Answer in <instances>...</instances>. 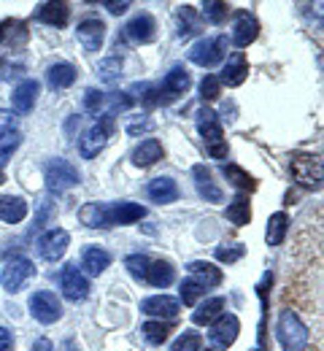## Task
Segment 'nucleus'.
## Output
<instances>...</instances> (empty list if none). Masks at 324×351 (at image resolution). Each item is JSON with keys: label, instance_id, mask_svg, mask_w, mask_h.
<instances>
[{"label": "nucleus", "instance_id": "51", "mask_svg": "<svg viewBox=\"0 0 324 351\" xmlns=\"http://www.w3.org/2000/svg\"><path fill=\"white\" fill-rule=\"evenodd\" d=\"M205 351H216V349H205Z\"/></svg>", "mask_w": 324, "mask_h": 351}, {"label": "nucleus", "instance_id": "30", "mask_svg": "<svg viewBox=\"0 0 324 351\" xmlns=\"http://www.w3.org/2000/svg\"><path fill=\"white\" fill-rule=\"evenodd\" d=\"M111 263V257H108V252H103V249H97V246H90V249H84V257H82V267L90 273V276H100L105 267Z\"/></svg>", "mask_w": 324, "mask_h": 351}, {"label": "nucleus", "instance_id": "44", "mask_svg": "<svg viewBox=\"0 0 324 351\" xmlns=\"http://www.w3.org/2000/svg\"><path fill=\"white\" fill-rule=\"evenodd\" d=\"M179 19H182V36H189V33H195L197 30V19H195V11L189 8V5H184L182 11H179Z\"/></svg>", "mask_w": 324, "mask_h": 351}, {"label": "nucleus", "instance_id": "35", "mask_svg": "<svg viewBox=\"0 0 324 351\" xmlns=\"http://www.w3.org/2000/svg\"><path fill=\"white\" fill-rule=\"evenodd\" d=\"M227 11H230V5L222 3V0H208V3H203V16H205V22H211V25H222V22L227 19Z\"/></svg>", "mask_w": 324, "mask_h": 351}, {"label": "nucleus", "instance_id": "40", "mask_svg": "<svg viewBox=\"0 0 324 351\" xmlns=\"http://www.w3.org/2000/svg\"><path fill=\"white\" fill-rule=\"evenodd\" d=\"M222 95V82H219V76H205L203 82H200V100L205 103V100H216Z\"/></svg>", "mask_w": 324, "mask_h": 351}, {"label": "nucleus", "instance_id": "48", "mask_svg": "<svg viewBox=\"0 0 324 351\" xmlns=\"http://www.w3.org/2000/svg\"><path fill=\"white\" fill-rule=\"evenodd\" d=\"M143 130H151V122H149V119H146V122H136V125L127 128L130 135H138V132H143Z\"/></svg>", "mask_w": 324, "mask_h": 351}, {"label": "nucleus", "instance_id": "23", "mask_svg": "<svg viewBox=\"0 0 324 351\" xmlns=\"http://www.w3.org/2000/svg\"><path fill=\"white\" fill-rule=\"evenodd\" d=\"M44 25H51V27H65L71 22V8L68 3H44L36 14Z\"/></svg>", "mask_w": 324, "mask_h": 351}, {"label": "nucleus", "instance_id": "4", "mask_svg": "<svg viewBox=\"0 0 324 351\" xmlns=\"http://www.w3.org/2000/svg\"><path fill=\"white\" fill-rule=\"evenodd\" d=\"M111 132H114V117H111V114L103 117V119H97L92 128H87L84 135L79 138V152H82V157H84V160L97 157V154L105 149Z\"/></svg>", "mask_w": 324, "mask_h": 351}, {"label": "nucleus", "instance_id": "8", "mask_svg": "<svg viewBox=\"0 0 324 351\" xmlns=\"http://www.w3.org/2000/svg\"><path fill=\"white\" fill-rule=\"evenodd\" d=\"M238 332H240V322H238V316H232V313H222L214 324H211V332H208V341H211V346L214 349H230L232 343L238 341Z\"/></svg>", "mask_w": 324, "mask_h": 351}, {"label": "nucleus", "instance_id": "52", "mask_svg": "<svg viewBox=\"0 0 324 351\" xmlns=\"http://www.w3.org/2000/svg\"><path fill=\"white\" fill-rule=\"evenodd\" d=\"M257 351H260V349H257Z\"/></svg>", "mask_w": 324, "mask_h": 351}, {"label": "nucleus", "instance_id": "18", "mask_svg": "<svg viewBox=\"0 0 324 351\" xmlns=\"http://www.w3.org/2000/svg\"><path fill=\"white\" fill-rule=\"evenodd\" d=\"M192 87V79H189V73H186L184 68H173L168 76H165V82H162V87L157 89L162 97L160 100H173V97H179V95H186V89Z\"/></svg>", "mask_w": 324, "mask_h": 351}, {"label": "nucleus", "instance_id": "36", "mask_svg": "<svg viewBox=\"0 0 324 351\" xmlns=\"http://www.w3.org/2000/svg\"><path fill=\"white\" fill-rule=\"evenodd\" d=\"M140 332H143V338L149 341V343H154V346H160V343H165L168 341V324H162V322H146L143 327H140Z\"/></svg>", "mask_w": 324, "mask_h": 351}, {"label": "nucleus", "instance_id": "41", "mask_svg": "<svg viewBox=\"0 0 324 351\" xmlns=\"http://www.w3.org/2000/svg\"><path fill=\"white\" fill-rule=\"evenodd\" d=\"M105 106H108V95H105V92L87 89V95H84V111H90V114H97V111H103Z\"/></svg>", "mask_w": 324, "mask_h": 351}, {"label": "nucleus", "instance_id": "47", "mask_svg": "<svg viewBox=\"0 0 324 351\" xmlns=\"http://www.w3.org/2000/svg\"><path fill=\"white\" fill-rule=\"evenodd\" d=\"M105 8H108L111 14H125V11L130 8V0H122V3H105Z\"/></svg>", "mask_w": 324, "mask_h": 351}, {"label": "nucleus", "instance_id": "7", "mask_svg": "<svg viewBox=\"0 0 324 351\" xmlns=\"http://www.w3.org/2000/svg\"><path fill=\"white\" fill-rule=\"evenodd\" d=\"M44 178H47L49 192L62 195V192H68L71 186L79 184V171L65 160H51L47 165V171H44Z\"/></svg>", "mask_w": 324, "mask_h": 351}, {"label": "nucleus", "instance_id": "43", "mask_svg": "<svg viewBox=\"0 0 324 351\" xmlns=\"http://www.w3.org/2000/svg\"><path fill=\"white\" fill-rule=\"evenodd\" d=\"M149 257L146 254H130L127 260H125V267L136 276V278H146V270H149Z\"/></svg>", "mask_w": 324, "mask_h": 351}, {"label": "nucleus", "instance_id": "27", "mask_svg": "<svg viewBox=\"0 0 324 351\" xmlns=\"http://www.w3.org/2000/svg\"><path fill=\"white\" fill-rule=\"evenodd\" d=\"M222 311H225V298H208L192 313V322L195 324H214L222 316Z\"/></svg>", "mask_w": 324, "mask_h": 351}, {"label": "nucleus", "instance_id": "17", "mask_svg": "<svg viewBox=\"0 0 324 351\" xmlns=\"http://www.w3.org/2000/svg\"><path fill=\"white\" fill-rule=\"evenodd\" d=\"M246 76H249V60L243 57V51H235L230 60L225 62L219 82L227 84V87H240L246 82Z\"/></svg>", "mask_w": 324, "mask_h": 351}, {"label": "nucleus", "instance_id": "19", "mask_svg": "<svg viewBox=\"0 0 324 351\" xmlns=\"http://www.w3.org/2000/svg\"><path fill=\"white\" fill-rule=\"evenodd\" d=\"M38 89H41V84H38L36 79H25L19 87L14 89L11 103H14L16 114H30V111H33V106H36V100H38Z\"/></svg>", "mask_w": 324, "mask_h": 351}, {"label": "nucleus", "instance_id": "49", "mask_svg": "<svg viewBox=\"0 0 324 351\" xmlns=\"http://www.w3.org/2000/svg\"><path fill=\"white\" fill-rule=\"evenodd\" d=\"M30 351H54V346H51V341H49V338H38Z\"/></svg>", "mask_w": 324, "mask_h": 351}, {"label": "nucleus", "instance_id": "5", "mask_svg": "<svg viewBox=\"0 0 324 351\" xmlns=\"http://www.w3.org/2000/svg\"><path fill=\"white\" fill-rule=\"evenodd\" d=\"M227 57V36H214V38H200L189 49V62L200 68H214Z\"/></svg>", "mask_w": 324, "mask_h": 351}, {"label": "nucleus", "instance_id": "32", "mask_svg": "<svg viewBox=\"0 0 324 351\" xmlns=\"http://www.w3.org/2000/svg\"><path fill=\"white\" fill-rule=\"evenodd\" d=\"M222 176L230 181L235 189H240V192H251L257 186V181L246 173L240 165H222Z\"/></svg>", "mask_w": 324, "mask_h": 351}, {"label": "nucleus", "instance_id": "3", "mask_svg": "<svg viewBox=\"0 0 324 351\" xmlns=\"http://www.w3.org/2000/svg\"><path fill=\"white\" fill-rule=\"evenodd\" d=\"M278 343L284 346V351H303L308 346V327L303 324V319L295 311H281L276 324Z\"/></svg>", "mask_w": 324, "mask_h": 351}, {"label": "nucleus", "instance_id": "42", "mask_svg": "<svg viewBox=\"0 0 324 351\" xmlns=\"http://www.w3.org/2000/svg\"><path fill=\"white\" fill-rule=\"evenodd\" d=\"M243 254H246V246H243V243H232V246H219V249H216V260L227 265L238 263Z\"/></svg>", "mask_w": 324, "mask_h": 351}, {"label": "nucleus", "instance_id": "50", "mask_svg": "<svg viewBox=\"0 0 324 351\" xmlns=\"http://www.w3.org/2000/svg\"><path fill=\"white\" fill-rule=\"evenodd\" d=\"M3 181H5V176H3V171H0V184H3Z\"/></svg>", "mask_w": 324, "mask_h": 351}, {"label": "nucleus", "instance_id": "37", "mask_svg": "<svg viewBox=\"0 0 324 351\" xmlns=\"http://www.w3.org/2000/svg\"><path fill=\"white\" fill-rule=\"evenodd\" d=\"M97 73H100V79H103L105 84L116 82L119 73H122V60H119V57H108V60H103V62L97 65Z\"/></svg>", "mask_w": 324, "mask_h": 351}, {"label": "nucleus", "instance_id": "26", "mask_svg": "<svg viewBox=\"0 0 324 351\" xmlns=\"http://www.w3.org/2000/svg\"><path fill=\"white\" fill-rule=\"evenodd\" d=\"M76 68L73 65H68V62H57V65H51L47 71V82L51 89H65L71 87L73 82H76Z\"/></svg>", "mask_w": 324, "mask_h": 351}, {"label": "nucleus", "instance_id": "31", "mask_svg": "<svg viewBox=\"0 0 324 351\" xmlns=\"http://www.w3.org/2000/svg\"><path fill=\"white\" fill-rule=\"evenodd\" d=\"M286 230H289V217L284 211L273 214L268 219V230H265V238H268V246H281L284 238H286Z\"/></svg>", "mask_w": 324, "mask_h": 351}, {"label": "nucleus", "instance_id": "1", "mask_svg": "<svg viewBox=\"0 0 324 351\" xmlns=\"http://www.w3.org/2000/svg\"><path fill=\"white\" fill-rule=\"evenodd\" d=\"M289 171H292V178L303 189H311V192L324 189V160H319L316 154L295 152L292 160H289Z\"/></svg>", "mask_w": 324, "mask_h": 351}, {"label": "nucleus", "instance_id": "2", "mask_svg": "<svg viewBox=\"0 0 324 351\" xmlns=\"http://www.w3.org/2000/svg\"><path fill=\"white\" fill-rule=\"evenodd\" d=\"M197 130L203 135L205 152H208L214 160H225V157H227V138H225L219 117H216L211 108H200V111H197Z\"/></svg>", "mask_w": 324, "mask_h": 351}, {"label": "nucleus", "instance_id": "6", "mask_svg": "<svg viewBox=\"0 0 324 351\" xmlns=\"http://www.w3.org/2000/svg\"><path fill=\"white\" fill-rule=\"evenodd\" d=\"M36 276V267L33 263L27 260V257H14V260H8V263L3 265V270H0V284H3V289L5 292H19L30 278Z\"/></svg>", "mask_w": 324, "mask_h": 351}, {"label": "nucleus", "instance_id": "12", "mask_svg": "<svg viewBox=\"0 0 324 351\" xmlns=\"http://www.w3.org/2000/svg\"><path fill=\"white\" fill-rule=\"evenodd\" d=\"M257 36H260V22H257V16L249 14V11H240V14L235 16V25H232V44L238 46V49H246L249 44L257 41Z\"/></svg>", "mask_w": 324, "mask_h": 351}, {"label": "nucleus", "instance_id": "11", "mask_svg": "<svg viewBox=\"0 0 324 351\" xmlns=\"http://www.w3.org/2000/svg\"><path fill=\"white\" fill-rule=\"evenodd\" d=\"M30 313H33V319H38L41 324H54V322H60V316H62V306H60V300H57L51 292H36V295L30 298Z\"/></svg>", "mask_w": 324, "mask_h": 351}, {"label": "nucleus", "instance_id": "33", "mask_svg": "<svg viewBox=\"0 0 324 351\" xmlns=\"http://www.w3.org/2000/svg\"><path fill=\"white\" fill-rule=\"evenodd\" d=\"M225 214H227V219H230L232 224H238V227L249 224V221H251V206H249V197L238 195L230 206H227V211H225Z\"/></svg>", "mask_w": 324, "mask_h": 351}, {"label": "nucleus", "instance_id": "25", "mask_svg": "<svg viewBox=\"0 0 324 351\" xmlns=\"http://www.w3.org/2000/svg\"><path fill=\"white\" fill-rule=\"evenodd\" d=\"M27 217V203L22 197H11V195H0V221L8 224H19Z\"/></svg>", "mask_w": 324, "mask_h": 351}, {"label": "nucleus", "instance_id": "29", "mask_svg": "<svg viewBox=\"0 0 324 351\" xmlns=\"http://www.w3.org/2000/svg\"><path fill=\"white\" fill-rule=\"evenodd\" d=\"M79 219H82V224H87V227H111V221H108V206H103V203H87V206H82Z\"/></svg>", "mask_w": 324, "mask_h": 351}, {"label": "nucleus", "instance_id": "9", "mask_svg": "<svg viewBox=\"0 0 324 351\" xmlns=\"http://www.w3.org/2000/svg\"><path fill=\"white\" fill-rule=\"evenodd\" d=\"M60 287H62L65 300H71V303H82V300L90 295V281H87V276H84L76 265H68V267L62 270Z\"/></svg>", "mask_w": 324, "mask_h": 351}, {"label": "nucleus", "instance_id": "16", "mask_svg": "<svg viewBox=\"0 0 324 351\" xmlns=\"http://www.w3.org/2000/svg\"><path fill=\"white\" fill-rule=\"evenodd\" d=\"M140 311L146 316H160V319H176L179 311H182V303L176 298H168V295H154V298H146L140 303Z\"/></svg>", "mask_w": 324, "mask_h": 351}, {"label": "nucleus", "instance_id": "10", "mask_svg": "<svg viewBox=\"0 0 324 351\" xmlns=\"http://www.w3.org/2000/svg\"><path fill=\"white\" fill-rule=\"evenodd\" d=\"M68 246H71V235H68V230H62V227H54V230H49V232H44V235L38 238V254H41L47 263H57V260L68 252Z\"/></svg>", "mask_w": 324, "mask_h": 351}, {"label": "nucleus", "instance_id": "34", "mask_svg": "<svg viewBox=\"0 0 324 351\" xmlns=\"http://www.w3.org/2000/svg\"><path fill=\"white\" fill-rule=\"evenodd\" d=\"M19 143H22V132L16 130V128L0 132V165H5L11 160V154L19 149Z\"/></svg>", "mask_w": 324, "mask_h": 351}, {"label": "nucleus", "instance_id": "15", "mask_svg": "<svg viewBox=\"0 0 324 351\" xmlns=\"http://www.w3.org/2000/svg\"><path fill=\"white\" fill-rule=\"evenodd\" d=\"M76 36H79V41L87 51H97L105 41V25L100 19H95V16L82 19L79 27H76Z\"/></svg>", "mask_w": 324, "mask_h": 351}, {"label": "nucleus", "instance_id": "46", "mask_svg": "<svg viewBox=\"0 0 324 351\" xmlns=\"http://www.w3.org/2000/svg\"><path fill=\"white\" fill-rule=\"evenodd\" d=\"M11 346H14V335L5 327H0V351H8Z\"/></svg>", "mask_w": 324, "mask_h": 351}, {"label": "nucleus", "instance_id": "14", "mask_svg": "<svg viewBox=\"0 0 324 351\" xmlns=\"http://www.w3.org/2000/svg\"><path fill=\"white\" fill-rule=\"evenodd\" d=\"M154 36H157V22H154L151 14H138L125 27V38L133 41V44H151Z\"/></svg>", "mask_w": 324, "mask_h": 351}, {"label": "nucleus", "instance_id": "20", "mask_svg": "<svg viewBox=\"0 0 324 351\" xmlns=\"http://www.w3.org/2000/svg\"><path fill=\"white\" fill-rule=\"evenodd\" d=\"M143 217H146V208L138 206V203L122 200V203L108 206V221H111V227H114V224H133V221L143 219Z\"/></svg>", "mask_w": 324, "mask_h": 351}, {"label": "nucleus", "instance_id": "39", "mask_svg": "<svg viewBox=\"0 0 324 351\" xmlns=\"http://www.w3.org/2000/svg\"><path fill=\"white\" fill-rule=\"evenodd\" d=\"M171 351H203V338L192 330H186L184 335L176 338V343L171 346Z\"/></svg>", "mask_w": 324, "mask_h": 351}, {"label": "nucleus", "instance_id": "24", "mask_svg": "<svg viewBox=\"0 0 324 351\" xmlns=\"http://www.w3.org/2000/svg\"><path fill=\"white\" fill-rule=\"evenodd\" d=\"M157 160H162V143H160L157 138L140 141L138 146H136V152H133V162H136L138 168H149V165H154Z\"/></svg>", "mask_w": 324, "mask_h": 351}, {"label": "nucleus", "instance_id": "13", "mask_svg": "<svg viewBox=\"0 0 324 351\" xmlns=\"http://www.w3.org/2000/svg\"><path fill=\"white\" fill-rule=\"evenodd\" d=\"M192 178H195V186H197V192H200V197L205 203H222L225 200L222 186L214 181V173L205 165H195L192 168Z\"/></svg>", "mask_w": 324, "mask_h": 351}, {"label": "nucleus", "instance_id": "45", "mask_svg": "<svg viewBox=\"0 0 324 351\" xmlns=\"http://www.w3.org/2000/svg\"><path fill=\"white\" fill-rule=\"evenodd\" d=\"M14 130V114L11 111H0V132Z\"/></svg>", "mask_w": 324, "mask_h": 351}, {"label": "nucleus", "instance_id": "22", "mask_svg": "<svg viewBox=\"0 0 324 351\" xmlns=\"http://www.w3.org/2000/svg\"><path fill=\"white\" fill-rule=\"evenodd\" d=\"M146 195H149L154 203H173V200H179V186H176L173 178H165V176H162V178L149 181Z\"/></svg>", "mask_w": 324, "mask_h": 351}, {"label": "nucleus", "instance_id": "38", "mask_svg": "<svg viewBox=\"0 0 324 351\" xmlns=\"http://www.w3.org/2000/svg\"><path fill=\"white\" fill-rule=\"evenodd\" d=\"M203 295H205V287L197 284L195 278H186L184 284H182V303H184V306H195Z\"/></svg>", "mask_w": 324, "mask_h": 351}, {"label": "nucleus", "instance_id": "28", "mask_svg": "<svg viewBox=\"0 0 324 351\" xmlns=\"http://www.w3.org/2000/svg\"><path fill=\"white\" fill-rule=\"evenodd\" d=\"M173 278H176V270H173V265L165 263V260H157V263L149 265V270H146V281L151 284V287H168V284H173Z\"/></svg>", "mask_w": 324, "mask_h": 351}, {"label": "nucleus", "instance_id": "21", "mask_svg": "<svg viewBox=\"0 0 324 351\" xmlns=\"http://www.w3.org/2000/svg\"><path fill=\"white\" fill-rule=\"evenodd\" d=\"M186 270H189V276H192L197 284H203L205 289H208V287H219V284H222V270H219L216 265L203 263V260H195V263L186 265Z\"/></svg>", "mask_w": 324, "mask_h": 351}]
</instances>
